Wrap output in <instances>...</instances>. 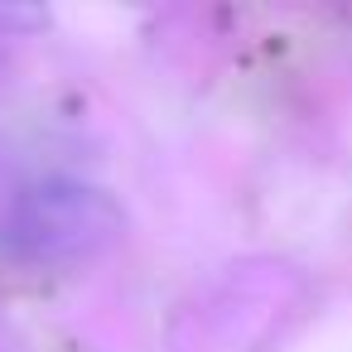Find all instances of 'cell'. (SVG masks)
Returning a JSON list of instances; mask_svg holds the SVG:
<instances>
[{"label":"cell","instance_id":"obj_1","mask_svg":"<svg viewBox=\"0 0 352 352\" xmlns=\"http://www.w3.org/2000/svg\"><path fill=\"white\" fill-rule=\"evenodd\" d=\"M126 227L111 193L78 179H44L0 212V251L20 265H78L102 256Z\"/></svg>","mask_w":352,"mask_h":352}]
</instances>
